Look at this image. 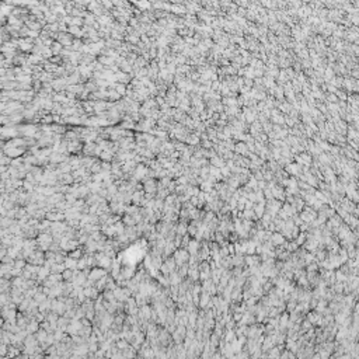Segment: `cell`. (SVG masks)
<instances>
[{"label":"cell","mask_w":359,"mask_h":359,"mask_svg":"<svg viewBox=\"0 0 359 359\" xmlns=\"http://www.w3.org/2000/svg\"><path fill=\"white\" fill-rule=\"evenodd\" d=\"M27 147H3V153L12 158H17L26 152Z\"/></svg>","instance_id":"cell-1"},{"label":"cell","mask_w":359,"mask_h":359,"mask_svg":"<svg viewBox=\"0 0 359 359\" xmlns=\"http://www.w3.org/2000/svg\"><path fill=\"white\" fill-rule=\"evenodd\" d=\"M73 38L70 37L69 32H59L58 35V42H60L63 45V48H69V46L73 45Z\"/></svg>","instance_id":"cell-2"},{"label":"cell","mask_w":359,"mask_h":359,"mask_svg":"<svg viewBox=\"0 0 359 359\" xmlns=\"http://www.w3.org/2000/svg\"><path fill=\"white\" fill-rule=\"evenodd\" d=\"M143 188L146 191V194H154L157 192V182L154 181V178L143 180Z\"/></svg>","instance_id":"cell-3"},{"label":"cell","mask_w":359,"mask_h":359,"mask_svg":"<svg viewBox=\"0 0 359 359\" xmlns=\"http://www.w3.org/2000/svg\"><path fill=\"white\" fill-rule=\"evenodd\" d=\"M115 80H116V83H121V84L126 86V84H130V82H132V76L119 70L118 73H115Z\"/></svg>","instance_id":"cell-4"},{"label":"cell","mask_w":359,"mask_h":359,"mask_svg":"<svg viewBox=\"0 0 359 359\" xmlns=\"http://www.w3.org/2000/svg\"><path fill=\"white\" fill-rule=\"evenodd\" d=\"M83 147H84V144L80 142V139L69 142V153H79L80 150L83 152Z\"/></svg>","instance_id":"cell-5"},{"label":"cell","mask_w":359,"mask_h":359,"mask_svg":"<svg viewBox=\"0 0 359 359\" xmlns=\"http://www.w3.org/2000/svg\"><path fill=\"white\" fill-rule=\"evenodd\" d=\"M97 149V143L96 142H90V143H84V147H83V154L84 156H94Z\"/></svg>","instance_id":"cell-6"},{"label":"cell","mask_w":359,"mask_h":359,"mask_svg":"<svg viewBox=\"0 0 359 359\" xmlns=\"http://www.w3.org/2000/svg\"><path fill=\"white\" fill-rule=\"evenodd\" d=\"M74 182V177L72 175V172L70 174H60L59 175V184L60 185H70V184H73Z\"/></svg>","instance_id":"cell-7"},{"label":"cell","mask_w":359,"mask_h":359,"mask_svg":"<svg viewBox=\"0 0 359 359\" xmlns=\"http://www.w3.org/2000/svg\"><path fill=\"white\" fill-rule=\"evenodd\" d=\"M111 87H112L114 90H115L116 93H118L121 97H125V96H126V90H128V87H126L125 84H121V83H115V84H112Z\"/></svg>","instance_id":"cell-8"},{"label":"cell","mask_w":359,"mask_h":359,"mask_svg":"<svg viewBox=\"0 0 359 359\" xmlns=\"http://www.w3.org/2000/svg\"><path fill=\"white\" fill-rule=\"evenodd\" d=\"M69 34L70 35H73V37H76V38H82V37H84V34H83V28H80V27H74V26H72V27H69Z\"/></svg>","instance_id":"cell-9"},{"label":"cell","mask_w":359,"mask_h":359,"mask_svg":"<svg viewBox=\"0 0 359 359\" xmlns=\"http://www.w3.org/2000/svg\"><path fill=\"white\" fill-rule=\"evenodd\" d=\"M58 69H59V65H55V63L46 62V60H45V65H44V70H45V72L52 73V74H56Z\"/></svg>","instance_id":"cell-10"},{"label":"cell","mask_w":359,"mask_h":359,"mask_svg":"<svg viewBox=\"0 0 359 359\" xmlns=\"http://www.w3.org/2000/svg\"><path fill=\"white\" fill-rule=\"evenodd\" d=\"M51 49H52V54H54V56H59L60 54H62V51L65 48H63V45L60 42H58V41H55L54 44H52V46H51Z\"/></svg>","instance_id":"cell-11"},{"label":"cell","mask_w":359,"mask_h":359,"mask_svg":"<svg viewBox=\"0 0 359 359\" xmlns=\"http://www.w3.org/2000/svg\"><path fill=\"white\" fill-rule=\"evenodd\" d=\"M171 12L174 13V14H184L185 12H188L185 7H182V6H180V3H174V4H171Z\"/></svg>","instance_id":"cell-12"},{"label":"cell","mask_w":359,"mask_h":359,"mask_svg":"<svg viewBox=\"0 0 359 359\" xmlns=\"http://www.w3.org/2000/svg\"><path fill=\"white\" fill-rule=\"evenodd\" d=\"M66 124H72V125H82V118L77 115L74 116H68L66 118Z\"/></svg>","instance_id":"cell-13"},{"label":"cell","mask_w":359,"mask_h":359,"mask_svg":"<svg viewBox=\"0 0 359 359\" xmlns=\"http://www.w3.org/2000/svg\"><path fill=\"white\" fill-rule=\"evenodd\" d=\"M185 60H187V59H185V56H184V55H182V54H177V55H175L174 63H175V65H177V66H182V65H184V63H185Z\"/></svg>","instance_id":"cell-14"},{"label":"cell","mask_w":359,"mask_h":359,"mask_svg":"<svg viewBox=\"0 0 359 359\" xmlns=\"http://www.w3.org/2000/svg\"><path fill=\"white\" fill-rule=\"evenodd\" d=\"M12 161H13V158L9 157L7 154H4V153L2 154V157H0V164H2V166H10Z\"/></svg>","instance_id":"cell-15"},{"label":"cell","mask_w":359,"mask_h":359,"mask_svg":"<svg viewBox=\"0 0 359 359\" xmlns=\"http://www.w3.org/2000/svg\"><path fill=\"white\" fill-rule=\"evenodd\" d=\"M101 171H102L101 161H97V163L94 164V166H93V167H91V168H90V172H91V174H93V175H94V174H98V172H101Z\"/></svg>","instance_id":"cell-16"},{"label":"cell","mask_w":359,"mask_h":359,"mask_svg":"<svg viewBox=\"0 0 359 359\" xmlns=\"http://www.w3.org/2000/svg\"><path fill=\"white\" fill-rule=\"evenodd\" d=\"M100 7H101V3H98V2H90L88 6H87V10H88V12H91V13H94L96 10H98Z\"/></svg>","instance_id":"cell-17"},{"label":"cell","mask_w":359,"mask_h":359,"mask_svg":"<svg viewBox=\"0 0 359 359\" xmlns=\"http://www.w3.org/2000/svg\"><path fill=\"white\" fill-rule=\"evenodd\" d=\"M142 196H143V192H142V191H135V192L132 194L133 204H139V202L142 201Z\"/></svg>","instance_id":"cell-18"},{"label":"cell","mask_w":359,"mask_h":359,"mask_svg":"<svg viewBox=\"0 0 359 359\" xmlns=\"http://www.w3.org/2000/svg\"><path fill=\"white\" fill-rule=\"evenodd\" d=\"M135 6L140 7V9H142V12H143V10H149L150 7H152V4H150V3H147V2H136V3H135Z\"/></svg>","instance_id":"cell-19"},{"label":"cell","mask_w":359,"mask_h":359,"mask_svg":"<svg viewBox=\"0 0 359 359\" xmlns=\"http://www.w3.org/2000/svg\"><path fill=\"white\" fill-rule=\"evenodd\" d=\"M101 4H102V7H104V9H107V10H108V9H112V10H114V3H112V2H105V0H102Z\"/></svg>","instance_id":"cell-20"},{"label":"cell","mask_w":359,"mask_h":359,"mask_svg":"<svg viewBox=\"0 0 359 359\" xmlns=\"http://www.w3.org/2000/svg\"><path fill=\"white\" fill-rule=\"evenodd\" d=\"M237 150H239V152H241V153H247V147L244 146L243 143L239 144V146H237Z\"/></svg>","instance_id":"cell-21"}]
</instances>
